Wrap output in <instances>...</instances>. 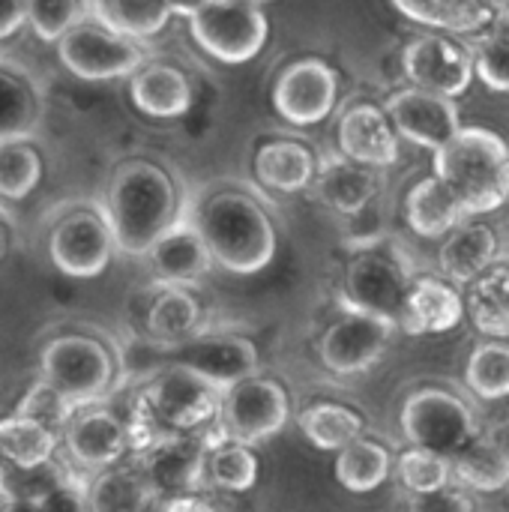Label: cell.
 Instances as JSON below:
<instances>
[{
    "label": "cell",
    "mask_w": 509,
    "mask_h": 512,
    "mask_svg": "<svg viewBox=\"0 0 509 512\" xmlns=\"http://www.w3.org/2000/svg\"><path fill=\"white\" fill-rule=\"evenodd\" d=\"M222 390L195 372L165 363L159 366L135 396L132 414L126 420L132 453L147 450L165 435H189L219 423Z\"/></svg>",
    "instance_id": "6da1fadb"
},
{
    "label": "cell",
    "mask_w": 509,
    "mask_h": 512,
    "mask_svg": "<svg viewBox=\"0 0 509 512\" xmlns=\"http://www.w3.org/2000/svg\"><path fill=\"white\" fill-rule=\"evenodd\" d=\"M183 207L171 177L153 162H126L114 171L108 186L105 219L114 249L144 258L150 246L180 219Z\"/></svg>",
    "instance_id": "7a4b0ae2"
},
{
    "label": "cell",
    "mask_w": 509,
    "mask_h": 512,
    "mask_svg": "<svg viewBox=\"0 0 509 512\" xmlns=\"http://www.w3.org/2000/svg\"><path fill=\"white\" fill-rule=\"evenodd\" d=\"M213 264L228 273H258L276 255V231L264 207L246 192H216L189 213Z\"/></svg>",
    "instance_id": "3957f363"
},
{
    "label": "cell",
    "mask_w": 509,
    "mask_h": 512,
    "mask_svg": "<svg viewBox=\"0 0 509 512\" xmlns=\"http://www.w3.org/2000/svg\"><path fill=\"white\" fill-rule=\"evenodd\" d=\"M435 177L462 201L468 216L495 213L507 201L509 147L492 129H459L435 150Z\"/></svg>",
    "instance_id": "277c9868"
},
{
    "label": "cell",
    "mask_w": 509,
    "mask_h": 512,
    "mask_svg": "<svg viewBox=\"0 0 509 512\" xmlns=\"http://www.w3.org/2000/svg\"><path fill=\"white\" fill-rule=\"evenodd\" d=\"M399 429L408 447L453 459L480 432V414L456 390L432 384L405 396L399 411Z\"/></svg>",
    "instance_id": "5b68a950"
},
{
    "label": "cell",
    "mask_w": 509,
    "mask_h": 512,
    "mask_svg": "<svg viewBox=\"0 0 509 512\" xmlns=\"http://www.w3.org/2000/svg\"><path fill=\"white\" fill-rule=\"evenodd\" d=\"M39 381L57 390L75 411L99 405V399L114 384L111 351L90 336H57L42 348Z\"/></svg>",
    "instance_id": "8992f818"
},
{
    "label": "cell",
    "mask_w": 509,
    "mask_h": 512,
    "mask_svg": "<svg viewBox=\"0 0 509 512\" xmlns=\"http://www.w3.org/2000/svg\"><path fill=\"white\" fill-rule=\"evenodd\" d=\"M414 270L405 255L393 246H363L351 258L342 279V309L375 315L381 321L399 324L405 294L411 288Z\"/></svg>",
    "instance_id": "52a82bcc"
},
{
    "label": "cell",
    "mask_w": 509,
    "mask_h": 512,
    "mask_svg": "<svg viewBox=\"0 0 509 512\" xmlns=\"http://www.w3.org/2000/svg\"><path fill=\"white\" fill-rule=\"evenodd\" d=\"M192 39L222 63L252 60L270 33L267 15L255 0H207L189 18Z\"/></svg>",
    "instance_id": "ba28073f"
},
{
    "label": "cell",
    "mask_w": 509,
    "mask_h": 512,
    "mask_svg": "<svg viewBox=\"0 0 509 512\" xmlns=\"http://www.w3.org/2000/svg\"><path fill=\"white\" fill-rule=\"evenodd\" d=\"M57 54L72 75L87 81L132 75L138 66H144L147 57L138 39L114 33L111 27L99 24L93 15L81 18L57 39Z\"/></svg>",
    "instance_id": "9c48e42d"
},
{
    "label": "cell",
    "mask_w": 509,
    "mask_h": 512,
    "mask_svg": "<svg viewBox=\"0 0 509 512\" xmlns=\"http://www.w3.org/2000/svg\"><path fill=\"white\" fill-rule=\"evenodd\" d=\"M291 417V399L273 378H243L222 393L219 429L228 441L255 447L285 429Z\"/></svg>",
    "instance_id": "30bf717a"
},
{
    "label": "cell",
    "mask_w": 509,
    "mask_h": 512,
    "mask_svg": "<svg viewBox=\"0 0 509 512\" xmlns=\"http://www.w3.org/2000/svg\"><path fill=\"white\" fill-rule=\"evenodd\" d=\"M219 441H225L219 423L201 432H189V435H165L153 441L147 450L132 453V462L141 468V474L147 477L159 501L171 495H189L201 489L204 459L210 447Z\"/></svg>",
    "instance_id": "8fae6325"
},
{
    "label": "cell",
    "mask_w": 509,
    "mask_h": 512,
    "mask_svg": "<svg viewBox=\"0 0 509 512\" xmlns=\"http://www.w3.org/2000/svg\"><path fill=\"white\" fill-rule=\"evenodd\" d=\"M393 333L396 327L390 321L345 309V315L336 318L321 336L318 345L321 363L336 378L363 375L387 354Z\"/></svg>",
    "instance_id": "7c38bea8"
},
{
    "label": "cell",
    "mask_w": 509,
    "mask_h": 512,
    "mask_svg": "<svg viewBox=\"0 0 509 512\" xmlns=\"http://www.w3.org/2000/svg\"><path fill=\"white\" fill-rule=\"evenodd\" d=\"M162 354H168V363H177V366L195 372L198 378L210 381L222 393L231 384L252 378L261 366L255 342L234 336V333L201 330L198 336H192L174 348H162Z\"/></svg>",
    "instance_id": "4fadbf2b"
},
{
    "label": "cell",
    "mask_w": 509,
    "mask_h": 512,
    "mask_svg": "<svg viewBox=\"0 0 509 512\" xmlns=\"http://www.w3.org/2000/svg\"><path fill=\"white\" fill-rule=\"evenodd\" d=\"M60 444L66 447V456L72 465L93 471V474L114 468L132 456L126 420L102 405L78 408L60 435Z\"/></svg>",
    "instance_id": "5bb4252c"
},
{
    "label": "cell",
    "mask_w": 509,
    "mask_h": 512,
    "mask_svg": "<svg viewBox=\"0 0 509 512\" xmlns=\"http://www.w3.org/2000/svg\"><path fill=\"white\" fill-rule=\"evenodd\" d=\"M51 261L60 273L72 279H93L99 276L114 252V237L108 228L105 213L75 210L63 216L48 240Z\"/></svg>",
    "instance_id": "9a60e30c"
},
{
    "label": "cell",
    "mask_w": 509,
    "mask_h": 512,
    "mask_svg": "<svg viewBox=\"0 0 509 512\" xmlns=\"http://www.w3.org/2000/svg\"><path fill=\"white\" fill-rule=\"evenodd\" d=\"M402 66L414 87L447 99L462 96L474 78L471 51L447 36H420L408 42L402 54Z\"/></svg>",
    "instance_id": "2e32d148"
},
{
    "label": "cell",
    "mask_w": 509,
    "mask_h": 512,
    "mask_svg": "<svg viewBox=\"0 0 509 512\" xmlns=\"http://www.w3.org/2000/svg\"><path fill=\"white\" fill-rule=\"evenodd\" d=\"M387 117L399 135L429 150L444 147L462 129L456 102L438 93H426L420 87L393 93L387 99Z\"/></svg>",
    "instance_id": "e0dca14e"
},
{
    "label": "cell",
    "mask_w": 509,
    "mask_h": 512,
    "mask_svg": "<svg viewBox=\"0 0 509 512\" xmlns=\"http://www.w3.org/2000/svg\"><path fill=\"white\" fill-rule=\"evenodd\" d=\"M336 93H339V78L327 63L300 60L282 72L273 99H276L279 114L288 123L312 126V123H321L333 111Z\"/></svg>",
    "instance_id": "ac0fdd59"
},
{
    "label": "cell",
    "mask_w": 509,
    "mask_h": 512,
    "mask_svg": "<svg viewBox=\"0 0 509 512\" xmlns=\"http://www.w3.org/2000/svg\"><path fill=\"white\" fill-rule=\"evenodd\" d=\"M144 258L150 261V270L159 285H177V288H189V285L201 282L213 267V258L186 210L150 246V252Z\"/></svg>",
    "instance_id": "d6986e66"
},
{
    "label": "cell",
    "mask_w": 509,
    "mask_h": 512,
    "mask_svg": "<svg viewBox=\"0 0 509 512\" xmlns=\"http://www.w3.org/2000/svg\"><path fill=\"white\" fill-rule=\"evenodd\" d=\"M309 189L321 204H327L339 216H351L372 204L375 198H381L384 168H372L348 156H327L321 165H315Z\"/></svg>",
    "instance_id": "ffe728a7"
},
{
    "label": "cell",
    "mask_w": 509,
    "mask_h": 512,
    "mask_svg": "<svg viewBox=\"0 0 509 512\" xmlns=\"http://www.w3.org/2000/svg\"><path fill=\"white\" fill-rule=\"evenodd\" d=\"M462 318L465 297L453 288V282L438 276H414L396 330H405L408 336H438L456 330Z\"/></svg>",
    "instance_id": "44dd1931"
},
{
    "label": "cell",
    "mask_w": 509,
    "mask_h": 512,
    "mask_svg": "<svg viewBox=\"0 0 509 512\" xmlns=\"http://www.w3.org/2000/svg\"><path fill=\"white\" fill-rule=\"evenodd\" d=\"M453 483L468 492H504L509 486V426L480 432L450 459Z\"/></svg>",
    "instance_id": "7402d4cb"
},
{
    "label": "cell",
    "mask_w": 509,
    "mask_h": 512,
    "mask_svg": "<svg viewBox=\"0 0 509 512\" xmlns=\"http://www.w3.org/2000/svg\"><path fill=\"white\" fill-rule=\"evenodd\" d=\"M339 147L342 156L372 165L390 168L399 159V138L390 117L375 105H354L339 120Z\"/></svg>",
    "instance_id": "603a6c76"
},
{
    "label": "cell",
    "mask_w": 509,
    "mask_h": 512,
    "mask_svg": "<svg viewBox=\"0 0 509 512\" xmlns=\"http://www.w3.org/2000/svg\"><path fill=\"white\" fill-rule=\"evenodd\" d=\"M498 252H501V240H498L495 228L486 222L465 219L462 225H456L447 234V240L438 252V264H441V273L447 276V282L468 285L498 261Z\"/></svg>",
    "instance_id": "cb8c5ba5"
},
{
    "label": "cell",
    "mask_w": 509,
    "mask_h": 512,
    "mask_svg": "<svg viewBox=\"0 0 509 512\" xmlns=\"http://www.w3.org/2000/svg\"><path fill=\"white\" fill-rule=\"evenodd\" d=\"M204 330L201 303L177 285H159L144 315V333L153 348H174Z\"/></svg>",
    "instance_id": "d4e9b609"
},
{
    "label": "cell",
    "mask_w": 509,
    "mask_h": 512,
    "mask_svg": "<svg viewBox=\"0 0 509 512\" xmlns=\"http://www.w3.org/2000/svg\"><path fill=\"white\" fill-rule=\"evenodd\" d=\"M156 492L150 489L141 468L129 459L126 465H114L96 471L90 483H84L87 512H153Z\"/></svg>",
    "instance_id": "484cf974"
},
{
    "label": "cell",
    "mask_w": 509,
    "mask_h": 512,
    "mask_svg": "<svg viewBox=\"0 0 509 512\" xmlns=\"http://www.w3.org/2000/svg\"><path fill=\"white\" fill-rule=\"evenodd\" d=\"M393 3L411 21L456 36L480 33L501 9L509 6V0H393Z\"/></svg>",
    "instance_id": "4316f807"
},
{
    "label": "cell",
    "mask_w": 509,
    "mask_h": 512,
    "mask_svg": "<svg viewBox=\"0 0 509 512\" xmlns=\"http://www.w3.org/2000/svg\"><path fill=\"white\" fill-rule=\"evenodd\" d=\"M132 99L147 117L171 120L192 108V87L180 69L165 63H144L132 72Z\"/></svg>",
    "instance_id": "83f0119b"
},
{
    "label": "cell",
    "mask_w": 509,
    "mask_h": 512,
    "mask_svg": "<svg viewBox=\"0 0 509 512\" xmlns=\"http://www.w3.org/2000/svg\"><path fill=\"white\" fill-rule=\"evenodd\" d=\"M405 216H408V225L420 237H429V240L447 237L456 225L468 219L462 201L438 177H426L408 192Z\"/></svg>",
    "instance_id": "f1b7e54d"
},
{
    "label": "cell",
    "mask_w": 509,
    "mask_h": 512,
    "mask_svg": "<svg viewBox=\"0 0 509 512\" xmlns=\"http://www.w3.org/2000/svg\"><path fill=\"white\" fill-rule=\"evenodd\" d=\"M465 312L483 336L509 339V264H492L468 282Z\"/></svg>",
    "instance_id": "f546056e"
},
{
    "label": "cell",
    "mask_w": 509,
    "mask_h": 512,
    "mask_svg": "<svg viewBox=\"0 0 509 512\" xmlns=\"http://www.w3.org/2000/svg\"><path fill=\"white\" fill-rule=\"evenodd\" d=\"M39 126V93L30 78L0 60V144L27 141Z\"/></svg>",
    "instance_id": "4dcf8cb0"
},
{
    "label": "cell",
    "mask_w": 509,
    "mask_h": 512,
    "mask_svg": "<svg viewBox=\"0 0 509 512\" xmlns=\"http://www.w3.org/2000/svg\"><path fill=\"white\" fill-rule=\"evenodd\" d=\"M315 156L297 141H270L255 153V174L267 189L300 192L315 177Z\"/></svg>",
    "instance_id": "1f68e13d"
},
{
    "label": "cell",
    "mask_w": 509,
    "mask_h": 512,
    "mask_svg": "<svg viewBox=\"0 0 509 512\" xmlns=\"http://www.w3.org/2000/svg\"><path fill=\"white\" fill-rule=\"evenodd\" d=\"M393 474V453L372 441V438H357L348 447L339 450L336 456V480L342 489L354 495H369L381 489Z\"/></svg>",
    "instance_id": "d6a6232c"
},
{
    "label": "cell",
    "mask_w": 509,
    "mask_h": 512,
    "mask_svg": "<svg viewBox=\"0 0 509 512\" xmlns=\"http://www.w3.org/2000/svg\"><path fill=\"white\" fill-rule=\"evenodd\" d=\"M57 450H60V435L51 432L48 426L24 414H12L0 420V462L18 468H36L57 459Z\"/></svg>",
    "instance_id": "836d02e7"
},
{
    "label": "cell",
    "mask_w": 509,
    "mask_h": 512,
    "mask_svg": "<svg viewBox=\"0 0 509 512\" xmlns=\"http://www.w3.org/2000/svg\"><path fill=\"white\" fill-rule=\"evenodd\" d=\"M297 423H300V432L306 435V441L324 453H339L342 447L363 438V432H366L363 414L348 405H339V402L309 405Z\"/></svg>",
    "instance_id": "e575fe53"
},
{
    "label": "cell",
    "mask_w": 509,
    "mask_h": 512,
    "mask_svg": "<svg viewBox=\"0 0 509 512\" xmlns=\"http://www.w3.org/2000/svg\"><path fill=\"white\" fill-rule=\"evenodd\" d=\"M90 15L114 33L141 42L168 24L171 9L165 0H90Z\"/></svg>",
    "instance_id": "d590c367"
},
{
    "label": "cell",
    "mask_w": 509,
    "mask_h": 512,
    "mask_svg": "<svg viewBox=\"0 0 509 512\" xmlns=\"http://www.w3.org/2000/svg\"><path fill=\"white\" fill-rule=\"evenodd\" d=\"M465 387L483 402L509 399V342L489 339L471 351L465 363Z\"/></svg>",
    "instance_id": "8d00e7d4"
},
{
    "label": "cell",
    "mask_w": 509,
    "mask_h": 512,
    "mask_svg": "<svg viewBox=\"0 0 509 512\" xmlns=\"http://www.w3.org/2000/svg\"><path fill=\"white\" fill-rule=\"evenodd\" d=\"M204 483L222 492H249L258 483V459L252 447L237 441H219L204 459Z\"/></svg>",
    "instance_id": "74e56055"
},
{
    "label": "cell",
    "mask_w": 509,
    "mask_h": 512,
    "mask_svg": "<svg viewBox=\"0 0 509 512\" xmlns=\"http://www.w3.org/2000/svg\"><path fill=\"white\" fill-rule=\"evenodd\" d=\"M471 60L474 72L492 90L509 93V6L501 9L480 33H474Z\"/></svg>",
    "instance_id": "f35d334b"
},
{
    "label": "cell",
    "mask_w": 509,
    "mask_h": 512,
    "mask_svg": "<svg viewBox=\"0 0 509 512\" xmlns=\"http://www.w3.org/2000/svg\"><path fill=\"white\" fill-rule=\"evenodd\" d=\"M393 471L408 495H426V492H435V489H444L453 483L450 459L420 450V447L402 450L399 459H393Z\"/></svg>",
    "instance_id": "ab89813d"
},
{
    "label": "cell",
    "mask_w": 509,
    "mask_h": 512,
    "mask_svg": "<svg viewBox=\"0 0 509 512\" xmlns=\"http://www.w3.org/2000/svg\"><path fill=\"white\" fill-rule=\"evenodd\" d=\"M42 174V162L27 141L0 144V198H27Z\"/></svg>",
    "instance_id": "60d3db41"
},
{
    "label": "cell",
    "mask_w": 509,
    "mask_h": 512,
    "mask_svg": "<svg viewBox=\"0 0 509 512\" xmlns=\"http://www.w3.org/2000/svg\"><path fill=\"white\" fill-rule=\"evenodd\" d=\"M90 15V0H27V24L39 39L57 42L69 27Z\"/></svg>",
    "instance_id": "b9f144b4"
},
{
    "label": "cell",
    "mask_w": 509,
    "mask_h": 512,
    "mask_svg": "<svg viewBox=\"0 0 509 512\" xmlns=\"http://www.w3.org/2000/svg\"><path fill=\"white\" fill-rule=\"evenodd\" d=\"M15 414H24V417L36 420V423L48 426L51 432L63 435V429H66V423H69V417L75 414V408H72L57 390H51L45 381H36V384L24 393V399L18 402Z\"/></svg>",
    "instance_id": "7bdbcfd3"
},
{
    "label": "cell",
    "mask_w": 509,
    "mask_h": 512,
    "mask_svg": "<svg viewBox=\"0 0 509 512\" xmlns=\"http://www.w3.org/2000/svg\"><path fill=\"white\" fill-rule=\"evenodd\" d=\"M0 512H87L84 504V480L72 477L63 486L39 495V498H21V501H3Z\"/></svg>",
    "instance_id": "ee69618b"
},
{
    "label": "cell",
    "mask_w": 509,
    "mask_h": 512,
    "mask_svg": "<svg viewBox=\"0 0 509 512\" xmlns=\"http://www.w3.org/2000/svg\"><path fill=\"white\" fill-rule=\"evenodd\" d=\"M408 512H474L468 489L450 483L426 495H408Z\"/></svg>",
    "instance_id": "f6af8a7d"
},
{
    "label": "cell",
    "mask_w": 509,
    "mask_h": 512,
    "mask_svg": "<svg viewBox=\"0 0 509 512\" xmlns=\"http://www.w3.org/2000/svg\"><path fill=\"white\" fill-rule=\"evenodd\" d=\"M153 512H222V510H219L213 501H207L204 495L189 492V495H171V498L156 501V510Z\"/></svg>",
    "instance_id": "bcb514c9"
},
{
    "label": "cell",
    "mask_w": 509,
    "mask_h": 512,
    "mask_svg": "<svg viewBox=\"0 0 509 512\" xmlns=\"http://www.w3.org/2000/svg\"><path fill=\"white\" fill-rule=\"evenodd\" d=\"M27 24V0H0V42Z\"/></svg>",
    "instance_id": "7dc6e473"
},
{
    "label": "cell",
    "mask_w": 509,
    "mask_h": 512,
    "mask_svg": "<svg viewBox=\"0 0 509 512\" xmlns=\"http://www.w3.org/2000/svg\"><path fill=\"white\" fill-rule=\"evenodd\" d=\"M204 3L207 0H165V6L171 9V15H186V18H192Z\"/></svg>",
    "instance_id": "c3c4849f"
},
{
    "label": "cell",
    "mask_w": 509,
    "mask_h": 512,
    "mask_svg": "<svg viewBox=\"0 0 509 512\" xmlns=\"http://www.w3.org/2000/svg\"><path fill=\"white\" fill-rule=\"evenodd\" d=\"M6 216V213H3ZM0 216V261L6 258V252H9V225H6V219Z\"/></svg>",
    "instance_id": "681fc988"
},
{
    "label": "cell",
    "mask_w": 509,
    "mask_h": 512,
    "mask_svg": "<svg viewBox=\"0 0 509 512\" xmlns=\"http://www.w3.org/2000/svg\"><path fill=\"white\" fill-rule=\"evenodd\" d=\"M504 204H509V186H507V201H504Z\"/></svg>",
    "instance_id": "f907efd6"
},
{
    "label": "cell",
    "mask_w": 509,
    "mask_h": 512,
    "mask_svg": "<svg viewBox=\"0 0 509 512\" xmlns=\"http://www.w3.org/2000/svg\"><path fill=\"white\" fill-rule=\"evenodd\" d=\"M255 3H267V0H255Z\"/></svg>",
    "instance_id": "816d5d0a"
}]
</instances>
